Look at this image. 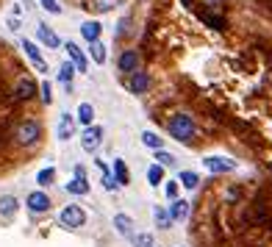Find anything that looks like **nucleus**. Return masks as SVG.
Here are the masks:
<instances>
[{
    "label": "nucleus",
    "mask_w": 272,
    "mask_h": 247,
    "mask_svg": "<svg viewBox=\"0 0 272 247\" xmlns=\"http://www.w3.org/2000/svg\"><path fill=\"white\" fill-rule=\"evenodd\" d=\"M50 100H53V89H50V84L45 81L42 84V103H50Z\"/></svg>",
    "instance_id": "72a5a7b5"
},
{
    "label": "nucleus",
    "mask_w": 272,
    "mask_h": 247,
    "mask_svg": "<svg viewBox=\"0 0 272 247\" xmlns=\"http://www.w3.org/2000/svg\"><path fill=\"white\" fill-rule=\"evenodd\" d=\"M23 50H25V53H28V59L34 61V64H37V70H39V73H48V64H45V59H42V56H39L37 45H34V42H28V39H25V42H23Z\"/></svg>",
    "instance_id": "1a4fd4ad"
},
{
    "label": "nucleus",
    "mask_w": 272,
    "mask_h": 247,
    "mask_svg": "<svg viewBox=\"0 0 272 247\" xmlns=\"http://www.w3.org/2000/svg\"><path fill=\"white\" fill-rule=\"evenodd\" d=\"M178 183H183V186H186V189H197V175H194V172H181V178H178Z\"/></svg>",
    "instance_id": "c85d7f7f"
},
{
    "label": "nucleus",
    "mask_w": 272,
    "mask_h": 247,
    "mask_svg": "<svg viewBox=\"0 0 272 247\" xmlns=\"http://www.w3.org/2000/svg\"><path fill=\"white\" fill-rule=\"evenodd\" d=\"M64 189L70 194H86L89 192V183H86V178H73L70 183H64Z\"/></svg>",
    "instance_id": "6ab92c4d"
},
{
    "label": "nucleus",
    "mask_w": 272,
    "mask_h": 247,
    "mask_svg": "<svg viewBox=\"0 0 272 247\" xmlns=\"http://www.w3.org/2000/svg\"><path fill=\"white\" fill-rule=\"evenodd\" d=\"M81 34H84V39H89V42H97V39H100V23H97V20H86V23L81 25Z\"/></svg>",
    "instance_id": "f8f14e48"
},
{
    "label": "nucleus",
    "mask_w": 272,
    "mask_h": 247,
    "mask_svg": "<svg viewBox=\"0 0 272 247\" xmlns=\"http://www.w3.org/2000/svg\"><path fill=\"white\" fill-rule=\"evenodd\" d=\"M37 37H39V42H45L48 48H59V45H61L59 37H56L48 25H37Z\"/></svg>",
    "instance_id": "ddd939ff"
},
{
    "label": "nucleus",
    "mask_w": 272,
    "mask_h": 247,
    "mask_svg": "<svg viewBox=\"0 0 272 247\" xmlns=\"http://www.w3.org/2000/svg\"><path fill=\"white\" fill-rule=\"evenodd\" d=\"M73 133H75V120L70 114H64V117H61V122H59V139H61V142H67Z\"/></svg>",
    "instance_id": "4468645a"
},
{
    "label": "nucleus",
    "mask_w": 272,
    "mask_h": 247,
    "mask_svg": "<svg viewBox=\"0 0 272 247\" xmlns=\"http://www.w3.org/2000/svg\"><path fill=\"white\" fill-rule=\"evenodd\" d=\"M136 67H139V53L136 50H125L120 56V70L122 73H136Z\"/></svg>",
    "instance_id": "6e6552de"
},
{
    "label": "nucleus",
    "mask_w": 272,
    "mask_h": 247,
    "mask_svg": "<svg viewBox=\"0 0 272 247\" xmlns=\"http://www.w3.org/2000/svg\"><path fill=\"white\" fill-rule=\"evenodd\" d=\"M156 161H158V167H172V164H175V156L167 153V150H156Z\"/></svg>",
    "instance_id": "cd10ccee"
},
{
    "label": "nucleus",
    "mask_w": 272,
    "mask_h": 247,
    "mask_svg": "<svg viewBox=\"0 0 272 247\" xmlns=\"http://www.w3.org/2000/svg\"><path fill=\"white\" fill-rule=\"evenodd\" d=\"M64 48H67V53H70V59H73V67H75V70L86 73V59H84V53H81L78 45H75V42H67Z\"/></svg>",
    "instance_id": "9b49d317"
},
{
    "label": "nucleus",
    "mask_w": 272,
    "mask_h": 247,
    "mask_svg": "<svg viewBox=\"0 0 272 247\" xmlns=\"http://www.w3.org/2000/svg\"><path fill=\"white\" fill-rule=\"evenodd\" d=\"M147 181H150L153 186H158V183H164V167H158V164H153V167H147Z\"/></svg>",
    "instance_id": "b1692460"
},
{
    "label": "nucleus",
    "mask_w": 272,
    "mask_h": 247,
    "mask_svg": "<svg viewBox=\"0 0 272 247\" xmlns=\"http://www.w3.org/2000/svg\"><path fill=\"white\" fill-rule=\"evenodd\" d=\"M59 222L64 225V228H81V225L86 222V214H84V208H81V205H67L64 211H61L59 214Z\"/></svg>",
    "instance_id": "7ed1b4c3"
},
{
    "label": "nucleus",
    "mask_w": 272,
    "mask_h": 247,
    "mask_svg": "<svg viewBox=\"0 0 272 247\" xmlns=\"http://www.w3.org/2000/svg\"><path fill=\"white\" fill-rule=\"evenodd\" d=\"M114 181H117V186H125L128 183V169H125V161L122 158H114Z\"/></svg>",
    "instance_id": "412c9836"
},
{
    "label": "nucleus",
    "mask_w": 272,
    "mask_h": 247,
    "mask_svg": "<svg viewBox=\"0 0 272 247\" xmlns=\"http://www.w3.org/2000/svg\"><path fill=\"white\" fill-rule=\"evenodd\" d=\"M100 139H103V128L89 125L84 131V136H81V147H84L86 153H95L97 147H100Z\"/></svg>",
    "instance_id": "20e7f679"
},
{
    "label": "nucleus",
    "mask_w": 272,
    "mask_h": 247,
    "mask_svg": "<svg viewBox=\"0 0 272 247\" xmlns=\"http://www.w3.org/2000/svg\"><path fill=\"white\" fill-rule=\"evenodd\" d=\"M14 139H17V145H23V147H34L39 139H42V122L34 120V117L17 122V128H14Z\"/></svg>",
    "instance_id": "f257e3e1"
},
{
    "label": "nucleus",
    "mask_w": 272,
    "mask_h": 247,
    "mask_svg": "<svg viewBox=\"0 0 272 247\" xmlns=\"http://www.w3.org/2000/svg\"><path fill=\"white\" fill-rule=\"evenodd\" d=\"M9 28L17 31V28H20V20H17V17H12V20H9Z\"/></svg>",
    "instance_id": "f704fd0d"
},
{
    "label": "nucleus",
    "mask_w": 272,
    "mask_h": 247,
    "mask_svg": "<svg viewBox=\"0 0 272 247\" xmlns=\"http://www.w3.org/2000/svg\"><path fill=\"white\" fill-rule=\"evenodd\" d=\"M103 186H106V189H109V192H111V189H114V186H117V181H114V175H111V172H109V169H106V172H103Z\"/></svg>",
    "instance_id": "473e14b6"
},
{
    "label": "nucleus",
    "mask_w": 272,
    "mask_h": 247,
    "mask_svg": "<svg viewBox=\"0 0 272 247\" xmlns=\"http://www.w3.org/2000/svg\"><path fill=\"white\" fill-rule=\"evenodd\" d=\"M203 164H206V169H211V172H230V169H236V164L230 161V158H222V156H208Z\"/></svg>",
    "instance_id": "0eeeda50"
},
{
    "label": "nucleus",
    "mask_w": 272,
    "mask_h": 247,
    "mask_svg": "<svg viewBox=\"0 0 272 247\" xmlns=\"http://www.w3.org/2000/svg\"><path fill=\"white\" fill-rule=\"evenodd\" d=\"M114 228H117V233H120V236H131V228H133L131 217H125V214H117V217H114Z\"/></svg>",
    "instance_id": "aec40b11"
},
{
    "label": "nucleus",
    "mask_w": 272,
    "mask_h": 247,
    "mask_svg": "<svg viewBox=\"0 0 272 247\" xmlns=\"http://www.w3.org/2000/svg\"><path fill=\"white\" fill-rule=\"evenodd\" d=\"M28 208H31V214H45V211L50 208V197L45 192H31L28 194Z\"/></svg>",
    "instance_id": "423d86ee"
},
{
    "label": "nucleus",
    "mask_w": 272,
    "mask_h": 247,
    "mask_svg": "<svg viewBox=\"0 0 272 247\" xmlns=\"http://www.w3.org/2000/svg\"><path fill=\"white\" fill-rule=\"evenodd\" d=\"M133 244L136 247H153V236H147V233H139L136 239H133Z\"/></svg>",
    "instance_id": "2f4dec72"
},
{
    "label": "nucleus",
    "mask_w": 272,
    "mask_h": 247,
    "mask_svg": "<svg viewBox=\"0 0 272 247\" xmlns=\"http://www.w3.org/2000/svg\"><path fill=\"white\" fill-rule=\"evenodd\" d=\"M189 217V203L186 200H172V205H169V219L172 222H181V219Z\"/></svg>",
    "instance_id": "9d476101"
},
{
    "label": "nucleus",
    "mask_w": 272,
    "mask_h": 247,
    "mask_svg": "<svg viewBox=\"0 0 272 247\" xmlns=\"http://www.w3.org/2000/svg\"><path fill=\"white\" fill-rule=\"evenodd\" d=\"M153 219H156V225L158 228H169L172 225V219H169V211H164V208H153Z\"/></svg>",
    "instance_id": "5701e85b"
},
{
    "label": "nucleus",
    "mask_w": 272,
    "mask_h": 247,
    "mask_svg": "<svg viewBox=\"0 0 272 247\" xmlns=\"http://www.w3.org/2000/svg\"><path fill=\"white\" fill-rule=\"evenodd\" d=\"M169 133L178 139V142H192L194 139V122L189 120V117H183V114H175L172 120H169Z\"/></svg>",
    "instance_id": "f03ea898"
},
{
    "label": "nucleus",
    "mask_w": 272,
    "mask_h": 247,
    "mask_svg": "<svg viewBox=\"0 0 272 247\" xmlns=\"http://www.w3.org/2000/svg\"><path fill=\"white\" fill-rule=\"evenodd\" d=\"M14 100L17 103H25V100H31V97L37 95V84L31 78H17V84H14Z\"/></svg>",
    "instance_id": "39448f33"
},
{
    "label": "nucleus",
    "mask_w": 272,
    "mask_h": 247,
    "mask_svg": "<svg viewBox=\"0 0 272 247\" xmlns=\"http://www.w3.org/2000/svg\"><path fill=\"white\" fill-rule=\"evenodd\" d=\"M39 3H42L45 12H50V14H61V6L56 3V0H39Z\"/></svg>",
    "instance_id": "c756f323"
},
{
    "label": "nucleus",
    "mask_w": 272,
    "mask_h": 247,
    "mask_svg": "<svg viewBox=\"0 0 272 247\" xmlns=\"http://www.w3.org/2000/svg\"><path fill=\"white\" fill-rule=\"evenodd\" d=\"M73 75H75L73 61H64V64H61V70H59V81H61V84H70V81H73Z\"/></svg>",
    "instance_id": "393cba45"
},
{
    "label": "nucleus",
    "mask_w": 272,
    "mask_h": 247,
    "mask_svg": "<svg viewBox=\"0 0 272 247\" xmlns=\"http://www.w3.org/2000/svg\"><path fill=\"white\" fill-rule=\"evenodd\" d=\"M0 214H3V219H12L14 214H17V197L6 194V197L0 200Z\"/></svg>",
    "instance_id": "dca6fc26"
},
{
    "label": "nucleus",
    "mask_w": 272,
    "mask_h": 247,
    "mask_svg": "<svg viewBox=\"0 0 272 247\" xmlns=\"http://www.w3.org/2000/svg\"><path fill=\"white\" fill-rule=\"evenodd\" d=\"M142 145L150 147V150H164V139L158 136L156 131H145L142 133Z\"/></svg>",
    "instance_id": "2eb2a0df"
},
{
    "label": "nucleus",
    "mask_w": 272,
    "mask_h": 247,
    "mask_svg": "<svg viewBox=\"0 0 272 247\" xmlns=\"http://www.w3.org/2000/svg\"><path fill=\"white\" fill-rule=\"evenodd\" d=\"M117 6V0H89V12H95V14H106V12H111V9Z\"/></svg>",
    "instance_id": "a211bd4d"
},
{
    "label": "nucleus",
    "mask_w": 272,
    "mask_h": 247,
    "mask_svg": "<svg viewBox=\"0 0 272 247\" xmlns=\"http://www.w3.org/2000/svg\"><path fill=\"white\" fill-rule=\"evenodd\" d=\"M128 86H131V92H136V95H142V92H147V86H150V78H147L145 73H136L131 81H128Z\"/></svg>",
    "instance_id": "f3484780"
},
{
    "label": "nucleus",
    "mask_w": 272,
    "mask_h": 247,
    "mask_svg": "<svg viewBox=\"0 0 272 247\" xmlns=\"http://www.w3.org/2000/svg\"><path fill=\"white\" fill-rule=\"evenodd\" d=\"M53 178H56V169L53 167H45L42 172L37 175V183H39V186H48V183H53Z\"/></svg>",
    "instance_id": "a878e982"
},
{
    "label": "nucleus",
    "mask_w": 272,
    "mask_h": 247,
    "mask_svg": "<svg viewBox=\"0 0 272 247\" xmlns=\"http://www.w3.org/2000/svg\"><path fill=\"white\" fill-rule=\"evenodd\" d=\"M92 59H95L97 64H103L106 61V45L103 42H92Z\"/></svg>",
    "instance_id": "bb28decb"
},
{
    "label": "nucleus",
    "mask_w": 272,
    "mask_h": 247,
    "mask_svg": "<svg viewBox=\"0 0 272 247\" xmlns=\"http://www.w3.org/2000/svg\"><path fill=\"white\" fill-rule=\"evenodd\" d=\"M92 120H95V109H92L89 103H81V106H78V122L92 125Z\"/></svg>",
    "instance_id": "4be33fe9"
},
{
    "label": "nucleus",
    "mask_w": 272,
    "mask_h": 247,
    "mask_svg": "<svg viewBox=\"0 0 272 247\" xmlns=\"http://www.w3.org/2000/svg\"><path fill=\"white\" fill-rule=\"evenodd\" d=\"M164 192H167V197H169V200H178V181H167Z\"/></svg>",
    "instance_id": "7c9ffc66"
}]
</instances>
